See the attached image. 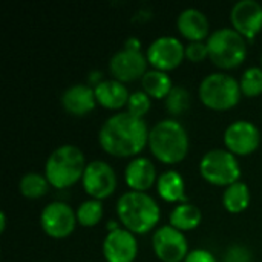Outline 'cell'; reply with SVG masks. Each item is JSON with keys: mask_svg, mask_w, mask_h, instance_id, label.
<instances>
[{"mask_svg": "<svg viewBox=\"0 0 262 262\" xmlns=\"http://www.w3.org/2000/svg\"><path fill=\"white\" fill-rule=\"evenodd\" d=\"M98 143L111 157H137L149 143L147 124L143 118H138L127 111L114 114L100 127Z\"/></svg>", "mask_w": 262, "mask_h": 262, "instance_id": "cell-1", "label": "cell"}, {"mask_svg": "<svg viewBox=\"0 0 262 262\" xmlns=\"http://www.w3.org/2000/svg\"><path fill=\"white\" fill-rule=\"evenodd\" d=\"M117 215L123 227L134 235L152 232L161 218L158 203L146 192L134 190H129L118 198Z\"/></svg>", "mask_w": 262, "mask_h": 262, "instance_id": "cell-2", "label": "cell"}, {"mask_svg": "<svg viewBox=\"0 0 262 262\" xmlns=\"http://www.w3.org/2000/svg\"><path fill=\"white\" fill-rule=\"evenodd\" d=\"M149 149L163 164H178L189 154V135L186 129L172 118L157 123L149 130Z\"/></svg>", "mask_w": 262, "mask_h": 262, "instance_id": "cell-3", "label": "cell"}, {"mask_svg": "<svg viewBox=\"0 0 262 262\" xmlns=\"http://www.w3.org/2000/svg\"><path fill=\"white\" fill-rule=\"evenodd\" d=\"M86 166V158L80 147L74 144H63L48 157L45 177L52 187L68 189L81 181Z\"/></svg>", "mask_w": 262, "mask_h": 262, "instance_id": "cell-4", "label": "cell"}, {"mask_svg": "<svg viewBox=\"0 0 262 262\" xmlns=\"http://www.w3.org/2000/svg\"><path fill=\"white\" fill-rule=\"evenodd\" d=\"M209 58L221 69H233L244 63L247 57L246 38L233 28H221L207 38Z\"/></svg>", "mask_w": 262, "mask_h": 262, "instance_id": "cell-5", "label": "cell"}, {"mask_svg": "<svg viewBox=\"0 0 262 262\" xmlns=\"http://www.w3.org/2000/svg\"><path fill=\"white\" fill-rule=\"evenodd\" d=\"M201 103L212 111H229L241 100V86L236 78L229 74L215 72L207 75L198 89Z\"/></svg>", "mask_w": 262, "mask_h": 262, "instance_id": "cell-6", "label": "cell"}, {"mask_svg": "<svg viewBox=\"0 0 262 262\" xmlns=\"http://www.w3.org/2000/svg\"><path fill=\"white\" fill-rule=\"evenodd\" d=\"M200 173L212 186L229 187L239 181L241 166L236 157L227 149H212L203 155Z\"/></svg>", "mask_w": 262, "mask_h": 262, "instance_id": "cell-7", "label": "cell"}, {"mask_svg": "<svg viewBox=\"0 0 262 262\" xmlns=\"http://www.w3.org/2000/svg\"><path fill=\"white\" fill-rule=\"evenodd\" d=\"M77 224V213L63 201H52L46 204L40 213V226L43 232L54 239H64L71 236Z\"/></svg>", "mask_w": 262, "mask_h": 262, "instance_id": "cell-8", "label": "cell"}, {"mask_svg": "<svg viewBox=\"0 0 262 262\" xmlns=\"http://www.w3.org/2000/svg\"><path fill=\"white\" fill-rule=\"evenodd\" d=\"M117 183L118 181L114 167L101 160H94L88 163L81 178L84 192L92 200H98V201L109 198L115 192Z\"/></svg>", "mask_w": 262, "mask_h": 262, "instance_id": "cell-9", "label": "cell"}, {"mask_svg": "<svg viewBox=\"0 0 262 262\" xmlns=\"http://www.w3.org/2000/svg\"><path fill=\"white\" fill-rule=\"evenodd\" d=\"M152 247L155 256L161 262H184L189 255V244L184 233L170 224L155 230Z\"/></svg>", "mask_w": 262, "mask_h": 262, "instance_id": "cell-10", "label": "cell"}, {"mask_svg": "<svg viewBox=\"0 0 262 262\" xmlns=\"http://www.w3.org/2000/svg\"><path fill=\"white\" fill-rule=\"evenodd\" d=\"M146 57L154 69L167 72V71H173L183 63L186 57V48L178 38L164 35V37H158L150 43Z\"/></svg>", "mask_w": 262, "mask_h": 262, "instance_id": "cell-11", "label": "cell"}, {"mask_svg": "<svg viewBox=\"0 0 262 262\" xmlns=\"http://www.w3.org/2000/svg\"><path fill=\"white\" fill-rule=\"evenodd\" d=\"M259 144L261 132L252 121H235L224 132V146L235 157L250 155L259 147Z\"/></svg>", "mask_w": 262, "mask_h": 262, "instance_id": "cell-12", "label": "cell"}, {"mask_svg": "<svg viewBox=\"0 0 262 262\" xmlns=\"http://www.w3.org/2000/svg\"><path fill=\"white\" fill-rule=\"evenodd\" d=\"M147 57L141 51L121 49L111 57L109 71L112 77L121 83H130L143 78L147 72Z\"/></svg>", "mask_w": 262, "mask_h": 262, "instance_id": "cell-13", "label": "cell"}, {"mask_svg": "<svg viewBox=\"0 0 262 262\" xmlns=\"http://www.w3.org/2000/svg\"><path fill=\"white\" fill-rule=\"evenodd\" d=\"M230 23L244 38H255L262 31V5L256 0H241L230 11Z\"/></svg>", "mask_w": 262, "mask_h": 262, "instance_id": "cell-14", "label": "cell"}, {"mask_svg": "<svg viewBox=\"0 0 262 262\" xmlns=\"http://www.w3.org/2000/svg\"><path fill=\"white\" fill-rule=\"evenodd\" d=\"M138 255V241L126 229L109 232L103 241V256L106 262H134Z\"/></svg>", "mask_w": 262, "mask_h": 262, "instance_id": "cell-15", "label": "cell"}, {"mask_svg": "<svg viewBox=\"0 0 262 262\" xmlns=\"http://www.w3.org/2000/svg\"><path fill=\"white\" fill-rule=\"evenodd\" d=\"M124 181L130 190L146 192L158 181L157 167L150 160L144 157L134 158L124 169Z\"/></svg>", "mask_w": 262, "mask_h": 262, "instance_id": "cell-16", "label": "cell"}, {"mask_svg": "<svg viewBox=\"0 0 262 262\" xmlns=\"http://www.w3.org/2000/svg\"><path fill=\"white\" fill-rule=\"evenodd\" d=\"M95 104H97V98H95L94 88L88 84H81V83L72 84L61 95V106L68 114L75 117L88 115L89 112L94 111Z\"/></svg>", "mask_w": 262, "mask_h": 262, "instance_id": "cell-17", "label": "cell"}, {"mask_svg": "<svg viewBox=\"0 0 262 262\" xmlns=\"http://www.w3.org/2000/svg\"><path fill=\"white\" fill-rule=\"evenodd\" d=\"M177 26L180 34L189 40L190 43L193 41H204L209 38V29L210 23L206 14L196 8H187L184 9L177 20Z\"/></svg>", "mask_w": 262, "mask_h": 262, "instance_id": "cell-18", "label": "cell"}, {"mask_svg": "<svg viewBox=\"0 0 262 262\" xmlns=\"http://www.w3.org/2000/svg\"><path fill=\"white\" fill-rule=\"evenodd\" d=\"M97 103L106 109L118 111L127 106L129 101V91L124 86V83L112 78V80H103L97 86H94Z\"/></svg>", "mask_w": 262, "mask_h": 262, "instance_id": "cell-19", "label": "cell"}, {"mask_svg": "<svg viewBox=\"0 0 262 262\" xmlns=\"http://www.w3.org/2000/svg\"><path fill=\"white\" fill-rule=\"evenodd\" d=\"M184 178L177 170H166L158 177L157 192L161 200L166 203H184L186 200V186Z\"/></svg>", "mask_w": 262, "mask_h": 262, "instance_id": "cell-20", "label": "cell"}, {"mask_svg": "<svg viewBox=\"0 0 262 262\" xmlns=\"http://www.w3.org/2000/svg\"><path fill=\"white\" fill-rule=\"evenodd\" d=\"M170 226L175 227L180 232H190L195 230L201 221H203V213L201 210L190 203H181L178 204L172 213H170Z\"/></svg>", "mask_w": 262, "mask_h": 262, "instance_id": "cell-21", "label": "cell"}, {"mask_svg": "<svg viewBox=\"0 0 262 262\" xmlns=\"http://www.w3.org/2000/svg\"><path fill=\"white\" fill-rule=\"evenodd\" d=\"M141 86H143V91L150 98H155V100H161V98L166 100L170 91L173 89L172 78L169 77V74L163 71H157V69H150L144 74V77L141 78Z\"/></svg>", "mask_w": 262, "mask_h": 262, "instance_id": "cell-22", "label": "cell"}, {"mask_svg": "<svg viewBox=\"0 0 262 262\" xmlns=\"http://www.w3.org/2000/svg\"><path fill=\"white\" fill-rule=\"evenodd\" d=\"M250 204V189L246 183L238 181L226 187L223 193V206L229 213L238 215L243 213Z\"/></svg>", "mask_w": 262, "mask_h": 262, "instance_id": "cell-23", "label": "cell"}, {"mask_svg": "<svg viewBox=\"0 0 262 262\" xmlns=\"http://www.w3.org/2000/svg\"><path fill=\"white\" fill-rule=\"evenodd\" d=\"M49 186L51 184L45 175H40L37 172H29L20 178L18 190L28 200H40L48 193Z\"/></svg>", "mask_w": 262, "mask_h": 262, "instance_id": "cell-24", "label": "cell"}, {"mask_svg": "<svg viewBox=\"0 0 262 262\" xmlns=\"http://www.w3.org/2000/svg\"><path fill=\"white\" fill-rule=\"evenodd\" d=\"M77 221L83 227H94L103 220V204L98 200H86L75 210Z\"/></svg>", "mask_w": 262, "mask_h": 262, "instance_id": "cell-25", "label": "cell"}, {"mask_svg": "<svg viewBox=\"0 0 262 262\" xmlns=\"http://www.w3.org/2000/svg\"><path fill=\"white\" fill-rule=\"evenodd\" d=\"M241 92L243 95L253 98L262 94V68L252 66L244 71L241 80H239Z\"/></svg>", "mask_w": 262, "mask_h": 262, "instance_id": "cell-26", "label": "cell"}, {"mask_svg": "<svg viewBox=\"0 0 262 262\" xmlns=\"http://www.w3.org/2000/svg\"><path fill=\"white\" fill-rule=\"evenodd\" d=\"M190 94L183 86H173L170 94L166 98V107L172 115H181L190 107Z\"/></svg>", "mask_w": 262, "mask_h": 262, "instance_id": "cell-27", "label": "cell"}, {"mask_svg": "<svg viewBox=\"0 0 262 262\" xmlns=\"http://www.w3.org/2000/svg\"><path fill=\"white\" fill-rule=\"evenodd\" d=\"M126 107H127L129 114H132L138 118H143L150 109V97L144 91H135L130 94Z\"/></svg>", "mask_w": 262, "mask_h": 262, "instance_id": "cell-28", "label": "cell"}, {"mask_svg": "<svg viewBox=\"0 0 262 262\" xmlns=\"http://www.w3.org/2000/svg\"><path fill=\"white\" fill-rule=\"evenodd\" d=\"M209 57L207 43L204 41H193L186 46V58L192 63H201Z\"/></svg>", "mask_w": 262, "mask_h": 262, "instance_id": "cell-29", "label": "cell"}, {"mask_svg": "<svg viewBox=\"0 0 262 262\" xmlns=\"http://www.w3.org/2000/svg\"><path fill=\"white\" fill-rule=\"evenodd\" d=\"M224 262H252V253L247 247L236 244L227 250Z\"/></svg>", "mask_w": 262, "mask_h": 262, "instance_id": "cell-30", "label": "cell"}, {"mask_svg": "<svg viewBox=\"0 0 262 262\" xmlns=\"http://www.w3.org/2000/svg\"><path fill=\"white\" fill-rule=\"evenodd\" d=\"M184 262H216V258L213 256L212 252L204 250V249H196L193 252H189L187 258Z\"/></svg>", "mask_w": 262, "mask_h": 262, "instance_id": "cell-31", "label": "cell"}, {"mask_svg": "<svg viewBox=\"0 0 262 262\" xmlns=\"http://www.w3.org/2000/svg\"><path fill=\"white\" fill-rule=\"evenodd\" d=\"M124 49L129 51H141V41L137 37H129L124 43Z\"/></svg>", "mask_w": 262, "mask_h": 262, "instance_id": "cell-32", "label": "cell"}, {"mask_svg": "<svg viewBox=\"0 0 262 262\" xmlns=\"http://www.w3.org/2000/svg\"><path fill=\"white\" fill-rule=\"evenodd\" d=\"M5 230H6V215L5 212H2L0 213V232L5 233Z\"/></svg>", "mask_w": 262, "mask_h": 262, "instance_id": "cell-33", "label": "cell"}, {"mask_svg": "<svg viewBox=\"0 0 262 262\" xmlns=\"http://www.w3.org/2000/svg\"><path fill=\"white\" fill-rule=\"evenodd\" d=\"M261 66H262V55H261Z\"/></svg>", "mask_w": 262, "mask_h": 262, "instance_id": "cell-34", "label": "cell"}]
</instances>
